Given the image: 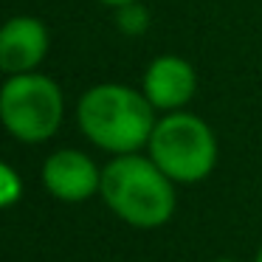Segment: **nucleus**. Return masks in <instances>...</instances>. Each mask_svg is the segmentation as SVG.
I'll return each instance as SVG.
<instances>
[{"instance_id":"1","label":"nucleus","mask_w":262,"mask_h":262,"mask_svg":"<svg viewBox=\"0 0 262 262\" xmlns=\"http://www.w3.org/2000/svg\"><path fill=\"white\" fill-rule=\"evenodd\" d=\"M152 158L116 155L102 169V198L119 220L136 228H158L175 214V186Z\"/></svg>"},{"instance_id":"2","label":"nucleus","mask_w":262,"mask_h":262,"mask_svg":"<svg viewBox=\"0 0 262 262\" xmlns=\"http://www.w3.org/2000/svg\"><path fill=\"white\" fill-rule=\"evenodd\" d=\"M79 127L96 147L130 155L149 144L155 116L144 93L124 85H96L79 102Z\"/></svg>"},{"instance_id":"3","label":"nucleus","mask_w":262,"mask_h":262,"mask_svg":"<svg viewBox=\"0 0 262 262\" xmlns=\"http://www.w3.org/2000/svg\"><path fill=\"white\" fill-rule=\"evenodd\" d=\"M149 158L175 183H198L217 164V141L211 127L192 113H169L155 121L149 136Z\"/></svg>"},{"instance_id":"4","label":"nucleus","mask_w":262,"mask_h":262,"mask_svg":"<svg viewBox=\"0 0 262 262\" xmlns=\"http://www.w3.org/2000/svg\"><path fill=\"white\" fill-rule=\"evenodd\" d=\"M62 110V93L48 76L17 74L0 88V121L17 141H48L59 130Z\"/></svg>"},{"instance_id":"5","label":"nucleus","mask_w":262,"mask_h":262,"mask_svg":"<svg viewBox=\"0 0 262 262\" xmlns=\"http://www.w3.org/2000/svg\"><path fill=\"white\" fill-rule=\"evenodd\" d=\"M42 183L57 200L85 203L102 189V172L79 149H59L42 164Z\"/></svg>"},{"instance_id":"6","label":"nucleus","mask_w":262,"mask_h":262,"mask_svg":"<svg viewBox=\"0 0 262 262\" xmlns=\"http://www.w3.org/2000/svg\"><path fill=\"white\" fill-rule=\"evenodd\" d=\"M48 51V31L34 17H14L0 29V71L31 74Z\"/></svg>"},{"instance_id":"7","label":"nucleus","mask_w":262,"mask_h":262,"mask_svg":"<svg viewBox=\"0 0 262 262\" xmlns=\"http://www.w3.org/2000/svg\"><path fill=\"white\" fill-rule=\"evenodd\" d=\"M194 71L181 57H158L144 74V96L152 107L178 110L194 96Z\"/></svg>"},{"instance_id":"8","label":"nucleus","mask_w":262,"mask_h":262,"mask_svg":"<svg viewBox=\"0 0 262 262\" xmlns=\"http://www.w3.org/2000/svg\"><path fill=\"white\" fill-rule=\"evenodd\" d=\"M20 194H23V181H20V175L9 164L0 161V209L14 206L20 200Z\"/></svg>"},{"instance_id":"9","label":"nucleus","mask_w":262,"mask_h":262,"mask_svg":"<svg viewBox=\"0 0 262 262\" xmlns=\"http://www.w3.org/2000/svg\"><path fill=\"white\" fill-rule=\"evenodd\" d=\"M119 23L124 31H144L147 29V12H141L136 3H127V6H121Z\"/></svg>"},{"instance_id":"10","label":"nucleus","mask_w":262,"mask_h":262,"mask_svg":"<svg viewBox=\"0 0 262 262\" xmlns=\"http://www.w3.org/2000/svg\"><path fill=\"white\" fill-rule=\"evenodd\" d=\"M102 3H107V6H127V3H136V0H102Z\"/></svg>"},{"instance_id":"11","label":"nucleus","mask_w":262,"mask_h":262,"mask_svg":"<svg viewBox=\"0 0 262 262\" xmlns=\"http://www.w3.org/2000/svg\"><path fill=\"white\" fill-rule=\"evenodd\" d=\"M254 262H262V248L256 251V259H254Z\"/></svg>"},{"instance_id":"12","label":"nucleus","mask_w":262,"mask_h":262,"mask_svg":"<svg viewBox=\"0 0 262 262\" xmlns=\"http://www.w3.org/2000/svg\"><path fill=\"white\" fill-rule=\"evenodd\" d=\"M214 262H237V259H214Z\"/></svg>"}]
</instances>
